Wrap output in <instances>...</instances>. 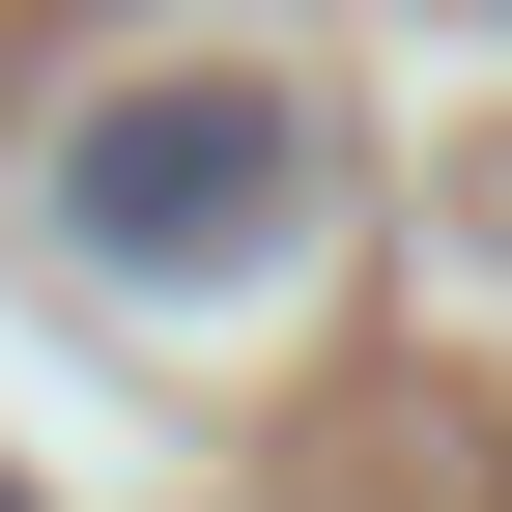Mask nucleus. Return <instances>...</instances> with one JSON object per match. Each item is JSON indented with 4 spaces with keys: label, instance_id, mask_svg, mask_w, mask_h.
Instances as JSON below:
<instances>
[{
    "label": "nucleus",
    "instance_id": "nucleus-1",
    "mask_svg": "<svg viewBox=\"0 0 512 512\" xmlns=\"http://www.w3.org/2000/svg\"><path fill=\"white\" fill-rule=\"evenodd\" d=\"M228 200H285V114H200V86L86 114V228H143V256H228Z\"/></svg>",
    "mask_w": 512,
    "mask_h": 512
},
{
    "label": "nucleus",
    "instance_id": "nucleus-2",
    "mask_svg": "<svg viewBox=\"0 0 512 512\" xmlns=\"http://www.w3.org/2000/svg\"><path fill=\"white\" fill-rule=\"evenodd\" d=\"M0 512H29V484H0Z\"/></svg>",
    "mask_w": 512,
    "mask_h": 512
}]
</instances>
